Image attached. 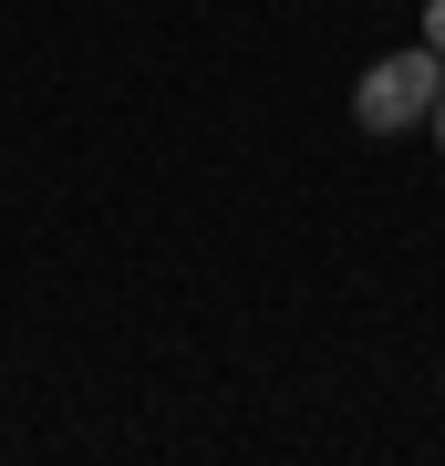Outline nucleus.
I'll list each match as a JSON object with an SVG mask.
<instances>
[{"label":"nucleus","instance_id":"7ed1b4c3","mask_svg":"<svg viewBox=\"0 0 445 466\" xmlns=\"http://www.w3.org/2000/svg\"><path fill=\"white\" fill-rule=\"evenodd\" d=\"M425 135H435V146H445V84H435V115H425Z\"/></svg>","mask_w":445,"mask_h":466},{"label":"nucleus","instance_id":"f257e3e1","mask_svg":"<svg viewBox=\"0 0 445 466\" xmlns=\"http://www.w3.org/2000/svg\"><path fill=\"white\" fill-rule=\"evenodd\" d=\"M435 84H445V52H373L363 63V84H352V125L363 135H414L435 115Z\"/></svg>","mask_w":445,"mask_h":466},{"label":"nucleus","instance_id":"f03ea898","mask_svg":"<svg viewBox=\"0 0 445 466\" xmlns=\"http://www.w3.org/2000/svg\"><path fill=\"white\" fill-rule=\"evenodd\" d=\"M425 52H445V0H425Z\"/></svg>","mask_w":445,"mask_h":466}]
</instances>
